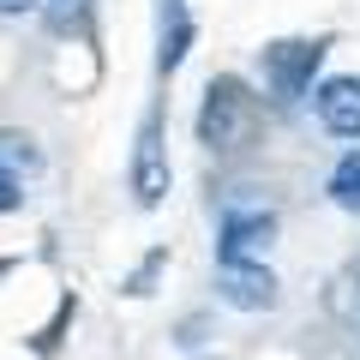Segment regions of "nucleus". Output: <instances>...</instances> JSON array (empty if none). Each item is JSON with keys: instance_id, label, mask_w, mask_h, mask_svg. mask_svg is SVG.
Masks as SVG:
<instances>
[{"instance_id": "obj_1", "label": "nucleus", "mask_w": 360, "mask_h": 360, "mask_svg": "<svg viewBox=\"0 0 360 360\" xmlns=\"http://www.w3.org/2000/svg\"><path fill=\"white\" fill-rule=\"evenodd\" d=\"M252 127V96H246L240 78H210L205 108H198V144L210 150H234Z\"/></svg>"}, {"instance_id": "obj_2", "label": "nucleus", "mask_w": 360, "mask_h": 360, "mask_svg": "<svg viewBox=\"0 0 360 360\" xmlns=\"http://www.w3.org/2000/svg\"><path fill=\"white\" fill-rule=\"evenodd\" d=\"M127 186L144 210H156L168 198V150H162V108L139 120V144H132V168H127Z\"/></svg>"}, {"instance_id": "obj_3", "label": "nucleus", "mask_w": 360, "mask_h": 360, "mask_svg": "<svg viewBox=\"0 0 360 360\" xmlns=\"http://www.w3.org/2000/svg\"><path fill=\"white\" fill-rule=\"evenodd\" d=\"M319 60H324V42H276V49H264V78L283 103H295V96H307Z\"/></svg>"}, {"instance_id": "obj_4", "label": "nucleus", "mask_w": 360, "mask_h": 360, "mask_svg": "<svg viewBox=\"0 0 360 360\" xmlns=\"http://www.w3.org/2000/svg\"><path fill=\"white\" fill-rule=\"evenodd\" d=\"M217 295L234 312H270L276 307V276H270L264 258H252V264H217Z\"/></svg>"}, {"instance_id": "obj_5", "label": "nucleus", "mask_w": 360, "mask_h": 360, "mask_svg": "<svg viewBox=\"0 0 360 360\" xmlns=\"http://www.w3.org/2000/svg\"><path fill=\"white\" fill-rule=\"evenodd\" d=\"M270 240H276V217L270 210H229L222 234H217V252H222V264H252Z\"/></svg>"}, {"instance_id": "obj_6", "label": "nucleus", "mask_w": 360, "mask_h": 360, "mask_svg": "<svg viewBox=\"0 0 360 360\" xmlns=\"http://www.w3.org/2000/svg\"><path fill=\"white\" fill-rule=\"evenodd\" d=\"M312 108H319L324 132H336V139H360V78L354 72L324 78V84L312 90Z\"/></svg>"}, {"instance_id": "obj_7", "label": "nucleus", "mask_w": 360, "mask_h": 360, "mask_svg": "<svg viewBox=\"0 0 360 360\" xmlns=\"http://www.w3.org/2000/svg\"><path fill=\"white\" fill-rule=\"evenodd\" d=\"M330 198L342 210H360V150H348L342 162L330 168Z\"/></svg>"}, {"instance_id": "obj_8", "label": "nucleus", "mask_w": 360, "mask_h": 360, "mask_svg": "<svg viewBox=\"0 0 360 360\" xmlns=\"http://www.w3.org/2000/svg\"><path fill=\"white\" fill-rule=\"evenodd\" d=\"M66 324H72V295H66L60 307H54V319L42 324L37 336H30V354H42V360H49V354H60V336H66Z\"/></svg>"}, {"instance_id": "obj_9", "label": "nucleus", "mask_w": 360, "mask_h": 360, "mask_svg": "<svg viewBox=\"0 0 360 360\" xmlns=\"http://www.w3.org/2000/svg\"><path fill=\"white\" fill-rule=\"evenodd\" d=\"M0 162L13 168V174H18V162H25V168H42V150L30 144V132H0Z\"/></svg>"}, {"instance_id": "obj_10", "label": "nucleus", "mask_w": 360, "mask_h": 360, "mask_svg": "<svg viewBox=\"0 0 360 360\" xmlns=\"http://www.w3.org/2000/svg\"><path fill=\"white\" fill-rule=\"evenodd\" d=\"M18 205H25V180H18L6 162H0V217H13Z\"/></svg>"}, {"instance_id": "obj_11", "label": "nucleus", "mask_w": 360, "mask_h": 360, "mask_svg": "<svg viewBox=\"0 0 360 360\" xmlns=\"http://www.w3.org/2000/svg\"><path fill=\"white\" fill-rule=\"evenodd\" d=\"M156 270H162V252H150V258H144V264H139V270H132V276H127V295H150Z\"/></svg>"}, {"instance_id": "obj_12", "label": "nucleus", "mask_w": 360, "mask_h": 360, "mask_svg": "<svg viewBox=\"0 0 360 360\" xmlns=\"http://www.w3.org/2000/svg\"><path fill=\"white\" fill-rule=\"evenodd\" d=\"M37 0H0V13H30Z\"/></svg>"}, {"instance_id": "obj_13", "label": "nucleus", "mask_w": 360, "mask_h": 360, "mask_svg": "<svg viewBox=\"0 0 360 360\" xmlns=\"http://www.w3.org/2000/svg\"><path fill=\"white\" fill-rule=\"evenodd\" d=\"M6 270H13V264H6V258H0V276H6Z\"/></svg>"}]
</instances>
